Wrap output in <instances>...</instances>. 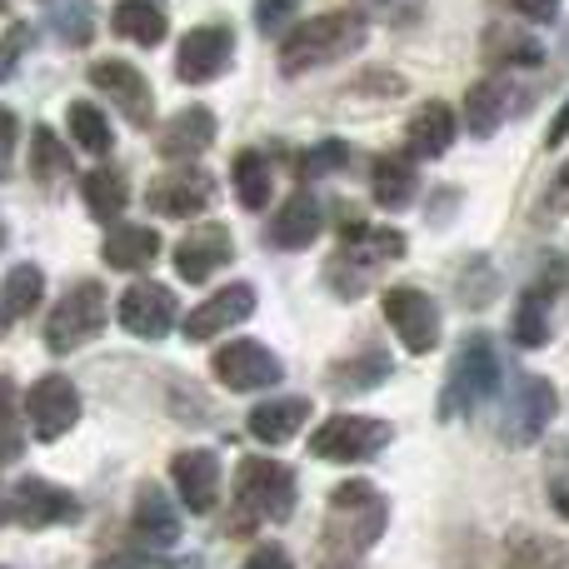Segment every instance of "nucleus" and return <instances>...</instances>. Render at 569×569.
<instances>
[{"label":"nucleus","instance_id":"1","mask_svg":"<svg viewBox=\"0 0 569 569\" xmlns=\"http://www.w3.org/2000/svg\"><path fill=\"white\" fill-rule=\"evenodd\" d=\"M370 36V20L360 10H325V16L295 26L290 36L280 40V70L284 76H305V70L335 66V60L355 56Z\"/></svg>","mask_w":569,"mask_h":569},{"label":"nucleus","instance_id":"2","mask_svg":"<svg viewBox=\"0 0 569 569\" xmlns=\"http://www.w3.org/2000/svg\"><path fill=\"white\" fill-rule=\"evenodd\" d=\"M340 236H345V246L335 250V260L325 266V284H330L340 300H360V295L380 280V270L405 256V236L400 230H385V226H360V220L340 226Z\"/></svg>","mask_w":569,"mask_h":569},{"label":"nucleus","instance_id":"3","mask_svg":"<svg viewBox=\"0 0 569 569\" xmlns=\"http://www.w3.org/2000/svg\"><path fill=\"white\" fill-rule=\"evenodd\" d=\"M390 525V505L370 480H345L330 490L325 510V545L335 555H365Z\"/></svg>","mask_w":569,"mask_h":569},{"label":"nucleus","instance_id":"4","mask_svg":"<svg viewBox=\"0 0 569 569\" xmlns=\"http://www.w3.org/2000/svg\"><path fill=\"white\" fill-rule=\"evenodd\" d=\"M495 385H500V355H495L490 335H470L450 365V380H445V395H440V415L445 420L475 415L495 395Z\"/></svg>","mask_w":569,"mask_h":569},{"label":"nucleus","instance_id":"5","mask_svg":"<svg viewBox=\"0 0 569 569\" xmlns=\"http://www.w3.org/2000/svg\"><path fill=\"white\" fill-rule=\"evenodd\" d=\"M106 330V284L100 280H80L66 290V300L50 310L46 320V350L50 355H70L80 345H90Z\"/></svg>","mask_w":569,"mask_h":569},{"label":"nucleus","instance_id":"6","mask_svg":"<svg viewBox=\"0 0 569 569\" xmlns=\"http://www.w3.org/2000/svg\"><path fill=\"white\" fill-rule=\"evenodd\" d=\"M240 520H290L295 515V475L280 460H246L236 475Z\"/></svg>","mask_w":569,"mask_h":569},{"label":"nucleus","instance_id":"7","mask_svg":"<svg viewBox=\"0 0 569 569\" xmlns=\"http://www.w3.org/2000/svg\"><path fill=\"white\" fill-rule=\"evenodd\" d=\"M385 445H390V425L370 420V415H330V420L310 435V455L340 460V465L370 460V455H380Z\"/></svg>","mask_w":569,"mask_h":569},{"label":"nucleus","instance_id":"8","mask_svg":"<svg viewBox=\"0 0 569 569\" xmlns=\"http://www.w3.org/2000/svg\"><path fill=\"white\" fill-rule=\"evenodd\" d=\"M210 370H216V380L226 385V390L256 395V390L280 385L284 365L276 360V350H266L260 340H230V345H220V350L210 355Z\"/></svg>","mask_w":569,"mask_h":569},{"label":"nucleus","instance_id":"9","mask_svg":"<svg viewBox=\"0 0 569 569\" xmlns=\"http://www.w3.org/2000/svg\"><path fill=\"white\" fill-rule=\"evenodd\" d=\"M385 320H390V330L400 335V345L410 355H430L440 345V305L415 284L385 290Z\"/></svg>","mask_w":569,"mask_h":569},{"label":"nucleus","instance_id":"10","mask_svg":"<svg viewBox=\"0 0 569 569\" xmlns=\"http://www.w3.org/2000/svg\"><path fill=\"white\" fill-rule=\"evenodd\" d=\"M90 86H96L136 130L150 126V116H156V90H150V80L140 76L130 60H116V56L96 60V66H90Z\"/></svg>","mask_w":569,"mask_h":569},{"label":"nucleus","instance_id":"11","mask_svg":"<svg viewBox=\"0 0 569 569\" xmlns=\"http://www.w3.org/2000/svg\"><path fill=\"white\" fill-rule=\"evenodd\" d=\"M230 56H236V30L230 26H196L186 30L176 50V76L186 86H210L230 70Z\"/></svg>","mask_w":569,"mask_h":569},{"label":"nucleus","instance_id":"12","mask_svg":"<svg viewBox=\"0 0 569 569\" xmlns=\"http://www.w3.org/2000/svg\"><path fill=\"white\" fill-rule=\"evenodd\" d=\"M6 515H10L16 525H26V530H50V525H70V520H80V505H76V495L60 490V485L26 475V480H20L16 490H10Z\"/></svg>","mask_w":569,"mask_h":569},{"label":"nucleus","instance_id":"13","mask_svg":"<svg viewBox=\"0 0 569 569\" xmlns=\"http://www.w3.org/2000/svg\"><path fill=\"white\" fill-rule=\"evenodd\" d=\"M26 415L36 440H60L70 425L80 420V390L66 380V375H40L36 385L26 390Z\"/></svg>","mask_w":569,"mask_h":569},{"label":"nucleus","instance_id":"14","mask_svg":"<svg viewBox=\"0 0 569 569\" xmlns=\"http://www.w3.org/2000/svg\"><path fill=\"white\" fill-rule=\"evenodd\" d=\"M555 410H560V395H555L550 380H540V375H525L520 385H515L510 405H505V440L510 445H535L545 435V425L555 420Z\"/></svg>","mask_w":569,"mask_h":569},{"label":"nucleus","instance_id":"15","mask_svg":"<svg viewBox=\"0 0 569 569\" xmlns=\"http://www.w3.org/2000/svg\"><path fill=\"white\" fill-rule=\"evenodd\" d=\"M120 325L136 340H166L176 330V295L156 280H136L120 295Z\"/></svg>","mask_w":569,"mask_h":569},{"label":"nucleus","instance_id":"16","mask_svg":"<svg viewBox=\"0 0 569 569\" xmlns=\"http://www.w3.org/2000/svg\"><path fill=\"white\" fill-rule=\"evenodd\" d=\"M230 256H236V240H230V230L216 226V220H206V226H190L186 236H180L176 270H180V280H186V284H206L220 266H230Z\"/></svg>","mask_w":569,"mask_h":569},{"label":"nucleus","instance_id":"17","mask_svg":"<svg viewBox=\"0 0 569 569\" xmlns=\"http://www.w3.org/2000/svg\"><path fill=\"white\" fill-rule=\"evenodd\" d=\"M210 200H216V180H210L206 170H170V176L150 180V190H146V206L170 220L200 216Z\"/></svg>","mask_w":569,"mask_h":569},{"label":"nucleus","instance_id":"18","mask_svg":"<svg viewBox=\"0 0 569 569\" xmlns=\"http://www.w3.org/2000/svg\"><path fill=\"white\" fill-rule=\"evenodd\" d=\"M256 315V290L250 284H226L220 295H210L206 305L186 315V340H216V335L236 330Z\"/></svg>","mask_w":569,"mask_h":569},{"label":"nucleus","instance_id":"19","mask_svg":"<svg viewBox=\"0 0 569 569\" xmlns=\"http://www.w3.org/2000/svg\"><path fill=\"white\" fill-rule=\"evenodd\" d=\"M170 475H176V495L190 515H210L220 495V460L210 450H180L170 460Z\"/></svg>","mask_w":569,"mask_h":569},{"label":"nucleus","instance_id":"20","mask_svg":"<svg viewBox=\"0 0 569 569\" xmlns=\"http://www.w3.org/2000/svg\"><path fill=\"white\" fill-rule=\"evenodd\" d=\"M130 525H136V540L146 545V550H170V545L180 540V510L170 505V495L160 490V485H140L136 490V515H130Z\"/></svg>","mask_w":569,"mask_h":569},{"label":"nucleus","instance_id":"21","mask_svg":"<svg viewBox=\"0 0 569 569\" xmlns=\"http://www.w3.org/2000/svg\"><path fill=\"white\" fill-rule=\"evenodd\" d=\"M216 146V116L206 106H186L180 116H170L156 136V150L166 160H196L200 150Z\"/></svg>","mask_w":569,"mask_h":569},{"label":"nucleus","instance_id":"22","mask_svg":"<svg viewBox=\"0 0 569 569\" xmlns=\"http://www.w3.org/2000/svg\"><path fill=\"white\" fill-rule=\"evenodd\" d=\"M405 146L420 160H440L455 146V110L445 100H425L410 116V126H405Z\"/></svg>","mask_w":569,"mask_h":569},{"label":"nucleus","instance_id":"23","mask_svg":"<svg viewBox=\"0 0 569 569\" xmlns=\"http://www.w3.org/2000/svg\"><path fill=\"white\" fill-rule=\"evenodd\" d=\"M315 236H320V200H315L310 190H295V196L276 210V220H270V246L305 250Z\"/></svg>","mask_w":569,"mask_h":569},{"label":"nucleus","instance_id":"24","mask_svg":"<svg viewBox=\"0 0 569 569\" xmlns=\"http://www.w3.org/2000/svg\"><path fill=\"white\" fill-rule=\"evenodd\" d=\"M110 30L126 36L130 46L156 50L160 40H166L170 20H166V6H160V0H116V10H110Z\"/></svg>","mask_w":569,"mask_h":569},{"label":"nucleus","instance_id":"25","mask_svg":"<svg viewBox=\"0 0 569 569\" xmlns=\"http://www.w3.org/2000/svg\"><path fill=\"white\" fill-rule=\"evenodd\" d=\"M305 420H310V400H266L250 410V435H256L260 445H290L295 435L305 430Z\"/></svg>","mask_w":569,"mask_h":569},{"label":"nucleus","instance_id":"26","mask_svg":"<svg viewBox=\"0 0 569 569\" xmlns=\"http://www.w3.org/2000/svg\"><path fill=\"white\" fill-rule=\"evenodd\" d=\"M160 256V230L156 226H116L100 246V260L110 270H146Z\"/></svg>","mask_w":569,"mask_h":569},{"label":"nucleus","instance_id":"27","mask_svg":"<svg viewBox=\"0 0 569 569\" xmlns=\"http://www.w3.org/2000/svg\"><path fill=\"white\" fill-rule=\"evenodd\" d=\"M370 180H375V206H385V210H405L415 200V186H420L410 156H380Z\"/></svg>","mask_w":569,"mask_h":569},{"label":"nucleus","instance_id":"28","mask_svg":"<svg viewBox=\"0 0 569 569\" xmlns=\"http://www.w3.org/2000/svg\"><path fill=\"white\" fill-rule=\"evenodd\" d=\"M505 100H510L505 80H480V86H470V96H465V126H470V136L490 140L495 130H500Z\"/></svg>","mask_w":569,"mask_h":569},{"label":"nucleus","instance_id":"29","mask_svg":"<svg viewBox=\"0 0 569 569\" xmlns=\"http://www.w3.org/2000/svg\"><path fill=\"white\" fill-rule=\"evenodd\" d=\"M390 355L385 350H360L355 360H345V365H335L330 370V390L335 395H360V390H375V385H385L390 380Z\"/></svg>","mask_w":569,"mask_h":569},{"label":"nucleus","instance_id":"30","mask_svg":"<svg viewBox=\"0 0 569 569\" xmlns=\"http://www.w3.org/2000/svg\"><path fill=\"white\" fill-rule=\"evenodd\" d=\"M80 196H86V210L100 220V226H116L130 206V190L116 170H90V176L80 180Z\"/></svg>","mask_w":569,"mask_h":569},{"label":"nucleus","instance_id":"31","mask_svg":"<svg viewBox=\"0 0 569 569\" xmlns=\"http://www.w3.org/2000/svg\"><path fill=\"white\" fill-rule=\"evenodd\" d=\"M230 180H236V196L246 210H266V200L276 196V176H270V160L260 150H240L236 166H230Z\"/></svg>","mask_w":569,"mask_h":569},{"label":"nucleus","instance_id":"32","mask_svg":"<svg viewBox=\"0 0 569 569\" xmlns=\"http://www.w3.org/2000/svg\"><path fill=\"white\" fill-rule=\"evenodd\" d=\"M510 335H515V345H525V350H540V345L550 340V290H545V284H535V290L520 295Z\"/></svg>","mask_w":569,"mask_h":569},{"label":"nucleus","instance_id":"33","mask_svg":"<svg viewBox=\"0 0 569 569\" xmlns=\"http://www.w3.org/2000/svg\"><path fill=\"white\" fill-rule=\"evenodd\" d=\"M70 136L90 156H110V146H116V130H110L106 110L90 106V100H70Z\"/></svg>","mask_w":569,"mask_h":569},{"label":"nucleus","instance_id":"34","mask_svg":"<svg viewBox=\"0 0 569 569\" xmlns=\"http://www.w3.org/2000/svg\"><path fill=\"white\" fill-rule=\"evenodd\" d=\"M505 569H569V550L545 535H515L505 550Z\"/></svg>","mask_w":569,"mask_h":569},{"label":"nucleus","instance_id":"35","mask_svg":"<svg viewBox=\"0 0 569 569\" xmlns=\"http://www.w3.org/2000/svg\"><path fill=\"white\" fill-rule=\"evenodd\" d=\"M30 176H36L40 186H50V190L70 176V156H66V146L56 140V130L50 126H36V136H30Z\"/></svg>","mask_w":569,"mask_h":569},{"label":"nucleus","instance_id":"36","mask_svg":"<svg viewBox=\"0 0 569 569\" xmlns=\"http://www.w3.org/2000/svg\"><path fill=\"white\" fill-rule=\"evenodd\" d=\"M485 50H490L495 66H540L545 50L540 40L520 36V30H490V40H485Z\"/></svg>","mask_w":569,"mask_h":569},{"label":"nucleus","instance_id":"37","mask_svg":"<svg viewBox=\"0 0 569 569\" xmlns=\"http://www.w3.org/2000/svg\"><path fill=\"white\" fill-rule=\"evenodd\" d=\"M40 295H46V276H40L36 266H16L6 280V315L10 320H20V315H30L40 305Z\"/></svg>","mask_w":569,"mask_h":569},{"label":"nucleus","instance_id":"38","mask_svg":"<svg viewBox=\"0 0 569 569\" xmlns=\"http://www.w3.org/2000/svg\"><path fill=\"white\" fill-rule=\"evenodd\" d=\"M355 10H360L365 20L390 26V30H410L425 20V0H355Z\"/></svg>","mask_w":569,"mask_h":569},{"label":"nucleus","instance_id":"39","mask_svg":"<svg viewBox=\"0 0 569 569\" xmlns=\"http://www.w3.org/2000/svg\"><path fill=\"white\" fill-rule=\"evenodd\" d=\"M20 415H16V385L0 375V470L6 465L20 460V450H26V435H20Z\"/></svg>","mask_w":569,"mask_h":569},{"label":"nucleus","instance_id":"40","mask_svg":"<svg viewBox=\"0 0 569 569\" xmlns=\"http://www.w3.org/2000/svg\"><path fill=\"white\" fill-rule=\"evenodd\" d=\"M345 160H350V150H345L340 140H320L315 150H305V156L295 160V176H300V180H320V176H330V170H340Z\"/></svg>","mask_w":569,"mask_h":569},{"label":"nucleus","instance_id":"41","mask_svg":"<svg viewBox=\"0 0 569 569\" xmlns=\"http://www.w3.org/2000/svg\"><path fill=\"white\" fill-rule=\"evenodd\" d=\"M295 10H300V0H256L260 36H284L295 26Z\"/></svg>","mask_w":569,"mask_h":569},{"label":"nucleus","instance_id":"42","mask_svg":"<svg viewBox=\"0 0 569 569\" xmlns=\"http://www.w3.org/2000/svg\"><path fill=\"white\" fill-rule=\"evenodd\" d=\"M30 26H10L6 30V40H0V80H10L16 76V66H20V56H26L30 50Z\"/></svg>","mask_w":569,"mask_h":569},{"label":"nucleus","instance_id":"43","mask_svg":"<svg viewBox=\"0 0 569 569\" xmlns=\"http://www.w3.org/2000/svg\"><path fill=\"white\" fill-rule=\"evenodd\" d=\"M16 140H20V120L10 106H0V180L16 170Z\"/></svg>","mask_w":569,"mask_h":569},{"label":"nucleus","instance_id":"44","mask_svg":"<svg viewBox=\"0 0 569 569\" xmlns=\"http://www.w3.org/2000/svg\"><path fill=\"white\" fill-rule=\"evenodd\" d=\"M96 569H176V565H166V560H156V555L140 545V550H116V555H106Z\"/></svg>","mask_w":569,"mask_h":569},{"label":"nucleus","instance_id":"45","mask_svg":"<svg viewBox=\"0 0 569 569\" xmlns=\"http://www.w3.org/2000/svg\"><path fill=\"white\" fill-rule=\"evenodd\" d=\"M560 216H569V166L555 176L550 196L540 200V220H560Z\"/></svg>","mask_w":569,"mask_h":569},{"label":"nucleus","instance_id":"46","mask_svg":"<svg viewBox=\"0 0 569 569\" xmlns=\"http://www.w3.org/2000/svg\"><path fill=\"white\" fill-rule=\"evenodd\" d=\"M240 569H295V560H290V550H284V545H260V550L250 555Z\"/></svg>","mask_w":569,"mask_h":569},{"label":"nucleus","instance_id":"47","mask_svg":"<svg viewBox=\"0 0 569 569\" xmlns=\"http://www.w3.org/2000/svg\"><path fill=\"white\" fill-rule=\"evenodd\" d=\"M510 6L520 10L525 20H535V26H545V20H555V16H560V6H565V0H510Z\"/></svg>","mask_w":569,"mask_h":569},{"label":"nucleus","instance_id":"48","mask_svg":"<svg viewBox=\"0 0 569 569\" xmlns=\"http://www.w3.org/2000/svg\"><path fill=\"white\" fill-rule=\"evenodd\" d=\"M545 140H550V146H565V140H569V100H565L560 116H555V126H550V136H545Z\"/></svg>","mask_w":569,"mask_h":569},{"label":"nucleus","instance_id":"49","mask_svg":"<svg viewBox=\"0 0 569 569\" xmlns=\"http://www.w3.org/2000/svg\"><path fill=\"white\" fill-rule=\"evenodd\" d=\"M6 10H10V0H0V16H6Z\"/></svg>","mask_w":569,"mask_h":569},{"label":"nucleus","instance_id":"50","mask_svg":"<svg viewBox=\"0 0 569 569\" xmlns=\"http://www.w3.org/2000/svg\"><path fill=\"white\" fill-rule=\"evenodd\" d=\"M0 330H6V310H0Z\"/></svg>","mask_w":569,"mask_h":569}]
</instances>
